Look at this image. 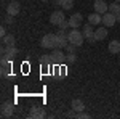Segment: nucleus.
I'll return each mask as SVG.
<instances>
[{"label": "nucleus", "mask_w": 120, "mask_h": 119, "mask_svg": "<svg viewBox=\"0 0 120 119\" xmlns=\"http://www.w3.org/2000/svg\"><path fill=\"white\" fill-rule=\"evenodd\" d=\"M94 37H96V40H102V39H106V37H107V28L102 26V28L96 29V31H94Z\"/></svg>", "instance_id": "nucleus-16"}, {"label": "nucleus", "mask_w": 120, "mask_h": 119, "mask_svg": "<svg viewBox=\"0 0 120 119\" xmlns=\"http://www.w3.org/2000/svg\"><path fill=\"white\" fill-rule=\"evenodd\" d=\"M109 52L111 53H120V42L119 40H111V44H109Z\"/></svg>", "instance_id": "nucleus-18"}, {"label": "nucleus", "mask_w": 120, "mask_h": 119, "mask_svg": "<svg viewBox=\"0 0 120 119\" xmlns=\"http://www.w3.org/2000/svg\"><path fill=\"white\" fill-rule=\"evenodd\" d=\"M72 110H75L77 113H80V111L85 110V103H83L80 98H75V100H72Z\"/></svg>", "instance_id": "nucleus-17"}, {"label": "nucleus", "mask_w": 120, "mask_h": 119, "mask_svg": "<svg viewBox=\"0 0 120 119\" xmlns=\"http://www.w3.org/2000/svg\"><path fill=\"white\" fill-rule=\"evenodd\" d=\"M51 58H53L55 61H58V63L66 61V55L61 52V48H53V52H51Z\"/></svg>", "instance_id": "nucleus-12"}, {"label": "nucleus", "mask_w": 120, "mask_h": 119, "mask_svg": "<svg viewBox=\"0 0 120 119\" xmlns=\"http://www.w3.org/2000/svg\"><path fill=\"white\" fill-rule=\"evenodd\" d=\"M115 18H117V23H120V13H119V15H115Z\"/></svg>", "instance_id": "nucleus-30"}, {"label": "nucleus", "mask_w": 120, "mask_h": 119, "mask_svg": "<svg viewBox=\"0 0 120 119\" xmlns=\"http://www.w3.org/2000/svg\"><path fill=\"white\" fill-rule=\"evenodd\" d=\"M88 23L90 24H99V23H102V15H99V13H91V15H88Z\"/></svg>", "instance_id": "nucleus-13"}, {"label": "nucleus", "mask_w": 120, "mask_h": 119, "mask_svg": "<svg viewBox=\"0 0 120 119\" xmlns=\"http://www.w3.org/2000/svg\"><path fill=\"white\" fill-rule=\"evenodd\" d=\"M2 77H5V76H8L10 69H11V61H10V58L7 56H2Z\"/></svg>", "instance_id": "nucleus-10"}, {"label": "nucleus", "mask_w": 120, "mask_h": 119, "mask_svg": "<svg viewBox=\"0 0 120 119\" xmlns=\"http://www.w3.org/2000/svg\"><path fill=\"white\" fill-rule=\"evenodd\" d=\"M66 61H67V63H75V61H77V55H75V53H67V55H66Z\"/></svg>", "instance_id": "nucleus-22"}, {"label": "nucleus", "mask_w": 120, "mask_h": 119, "mask_svg": "<svg viewBox=\"0 0 120 119\" xmlns=\"http://www.w3.org/2000/svg\"><path fill=\"white\" fill-rule=\"evenodd\" d=\"M56 36H58V48H66L67 44H69V40H67V34L61 29Z\"/></svg>", "instance_id": "nucleus-9"}, {"label": "nucleus", "mask_w": 120, "mask_h": 119, "mask_svg": "<svg viewBox=\"0 0 120 119\" xmlns=\"http://www.w3.org/2000/svg\"><path fill=\"white\" fill-rule=\"evenodd\" d=\"M58 26H59V29L66 31L67 28H71V26H69V19H63V21H59V24H58Z\"/></svg>", "instance_id": "nucleus-23"}, {"label": "nucleus", "mask_w": 120, "mask_h": 119, "mask_svg": "<svg viewBox=\"0 0 120 119\" xmlns=\"http://www.w3.org/2000/svg\"><path fill=\"white\" fill-rule=\"evenodd\" d=\"M115 23H117V18H115L114 13L107 11V13L102 15V26H106V28H112Z\"/></svg>", "instance_id": "nucleus-3"}, {"label": "nucleus", "mask_w": 120, "mask_h": 119, "mask_svg": "<svg viewBox=\"0 0 120 119\" xmlns=\"http://www.w3.org/2000/svg\"><path fill=\"white\" fill-rule=\"evenodd\" d=\"M83 37H85V39H90V37H93L94 36V29H93V24H90V23H88V24H85V26H83Z\"/></svg>", "instance_id": "nucleus-15"}, {"label": "nucleus", "mask_w": 120, "mask_h": 119, "mask_svg": "<svg viewBox=\"0 0 120 119\" xmlns=\"http://www.w3.org/2000/svg\"><path fill=\"white\" fill-rule=\"evenodd\" d=\"M42 2H50V0H42Z\"/></svg>", "instance_id": "nucleus-31"}, {"label": "nucleus", "mask_w": 120, "mask_h": 119, "mask_svg": "<svg viewBox=\"0 0 120 119\" xmlns=\"http://www.w3.org/2000/svg\"><path fill=\"white\" fill-rule=\"evenodd\" d=\"M115 2H120V0H115Z\"/></svg>", "instance_id": "nucleus-32"}, {"label": "nucleus", "mask_w": 120, "mask_h": 119, "mask_svg": "<svg viewBox=\"0 0 120 119\" xmlns=\"http://www.w3.org/2000/svg\"><path fill=\"white\" fill-rule=\"evenodd\" d=\"M75 47H77V45H74V44H67L66 52H67V53H75Z\"/></svg>", "instance_id": "nucleus-26"}, {"label": "nucleus", "mask_w": 120, "mask_h": 119, "mask_svg": "<svg viewBox=\"0 0 120 119\" xmlns=\"http://www.w3.org/2000/svg\"><path fill=\"white\" fill-rule=\"evenodd\" d=\"M19 10H21V5H19V2L13 0V2H10L8 7H7V13H8V15H11V16H16V15L19 13Z\"/></svg>", "instance_id": "nucleus-7"}, {"label": "nucleus", "mask_w": 120, "mask_h": 119, "mask_svg": "<svg viewBox=\"0 0 120 119\" xmlns=\"http://www.w3.org/2000/svg\"><path fill=\"white\" fill-rule=\"evenodd\" d=\"M46 116V113L43 108H40V106H32L30 108V113H29V118H35V119H42V118H45Z\"/></svg>", "instance_id": "nucleus-6"}, {"label": "nucleus", "mask_w": 120, "mask_h": 119, "mask_svg": "<svg viewBox=\"0 0 120 119\" xmlns=\"http://www.w3.org/2000/svg\"><path fill=\"white\" fill-rule=\"evenodd\" d=\"M82 19H83V16L80 15V13H74V15L69 18V26H71L72 29L80 28V26H82Z\"/></svg>", "instance_id": "nucleus-5"}, {"label": "nucleus", "mask_w": 120, "mask_h": 119, "mask_svg": "<svg viewBox=\"0 0 120 119\" xmlns=\"http://www.w3.org/2000/svg\"><path fill=\"white\" fill-rule=\"evenodd\" d=\"M40 45L43 47V48H51V50L58 48V36L56 34H46V36H43Z\"/></svg>", "instance_id": "nucleus-2"}, {"label": "nucleus", "mask_w": 120, "mask_h": 119, "mask_svg": "<svg viewBox=\"0 0 120 119\" xmlns=\"http://www.w3.org/2000/svg\"><path fill=\"white\" fill-rule=\"evenodd\" d=\"M51 63V55H42L40 56V64L43 66V68H48Z\"/></svg>", "instance_id": "nucleus-20"}, {"label": "nucleus", "mask_w": 120, "mask_h": 119, "mask_svg": "<svg viewBox=\"0 0 120 119\" xmlns=\"http://www.w3.org/2000/svg\"><path fill=\"white\" fill-rule=\"evenodd\" d=\"M93 7H94V11L99 13V15H104V13L109 11V5H107L104 0H96V2L93 3Z\"/></svg>", "instance_id": "nucleus-4"}, {"label": "nucleus", "mask_w": 120, "mask_h": 119, "mask_svg": "<svg viewBox=\"0 0 120 119\" xmlns=\"http://www.w3.org/2000/svg\"><path fill=\"white\" fill-rule=\"evenodd\" d=\"M0 113H2V118H10V116H13V105H11V103H8V101L2 103Z\"/></svg>", "instance_id": "nucleus-8"}, {"label": "nucleus", "mask_w": 120, "mask_h": 119, "mask_svg": "<svg viewBox=\"0 0 120 119\" xmlns=\"http://www.w3.org/2000/svg\"><path fill=\"white\" fill-rule=\"evenodd\" d=\"M2 42H3V45H7V47H15L16 45V39H15L13 34H7V36L2 39Z\"/></svg>", "instance_id": "nucleus-14"}, {"label": "nucleus", "mask_w": 120, "mask_h": 119, "mask_svg": "<svg viewBox=\"0 0 120 119\" xmlns=\"http://www.w3.org/2000/svg\"><path fill=\"white\" fill-rule=\"evenodd\" d=\"M109 11L114 13V15H119L120 13V3L119 2H114L112 5H109Z\"/></svg>", "instance_id": "nucleus-21"}, {"label": "nucleus", "mask_w": 120, "mask_h": 119, "mask_svg": "<svg viewBox=\"0 0 120 119\" xmlns=\"http://www.w3.org/2000/svg\"><path fill=\"white\" fill-rule=\"evenodd\" d=\"M67 40H69V44H74V45L80 47V45H83L85 37H83V32L77 31V29H72V31H69V34H67Z\"/></svg>", "instance_id": "nucleus-1"}, {"label": "nucleus", "mask_w": 120, "mask_h": 119, "mask_svg": "<svg viewBox=\"0 0 120 119\" xmlns=\"http://www.w3.org/2000/svg\"><path fill=\"white\" fill-rule=\"evenodd\" d=\"M5 23H10V24L13 23V18H11V15H8V18H5Z\"/></svg>", "instance_id": "nucleus-28"}, {"label": "nucleus", "mask_w": 120, "mask_h": 119, "mask_svg": "<svg viewBox=\"0 0 120 119\" xmlns=\"http://www.w3.org/2000/svg\"><path fill=\"white\" fill-rule=\"evenodd\" d=\"M16 53H18V48H16V47H7V53H5L3 56H7V58L11 60V58L16 56Z\"/></svg>", "instance_id": "nucleus-19"}, {"label": "nucleus", "mask_w": 120, "mask_h": 119, "mask_svg": "<svg viewBox=\"0 0 120 119\" xmlns=\"http://www.w3.org/2000/svg\"><path fill=\"white\" fill-rule=\"evenodd\" d=\"M72 5H74V0H66L61 7H63L64 10H71V8H72Z\"/></svg>", "instance_id": "nucleus-25"}, {"label": "nucleus", "mask_w": 120, "mask_h": 119, "mask_svg": "<svg viewBox=\"0 0 120 119\" xmlns=\"http://www.w3.org/2000/svg\"><path fill=\"white\" fill-rule=\"evenodd\" d=\"M64 19V13L61 11V10H56L51 13V16H50V23L51 24H59V21H63Z\"/></svg>", "instance_id": "nucleus-11"}, {"label": "nucleus", "mask_w": 120, "mask_h": 119, "mask_svg": "<svg viewBox=\"0 0 120 119\" xmlns=\"http://www.w3.org/2000/svg\"><path fill=\"white\" fill-rule=\"evenodd\" d=\"M77 119H90L91 116L88 114V113H85V111H80V113H77V116H75Z\"/></svg>", "instance_id": "nucleus-24"}, {"label": "nucleus", "mask_w": 120, "mask_h": 119, "mask_svg": "<svg viewBox=\"0 0 120 119\" xmlns=\"http://www.w3.org/2000/svg\"><path fill=\"white\" fill-rule=\"evenodd\" d=\"M0 36H2V39L7 36V29H5V26H2V28H0Z\"/></svg>", "instance_id": "nucleus-27"}, {"label": "nucleus", "mask_w": 120, "mask_h": 119, "mask_svg": "<svg viewBox=\"0 0 120 119\" xmlns=\"http://www.w3.org/2000/svg\"><path fill=\"white\" fill-rule=\"evenodd\" d=\"M66 0H55V5H63Z\"/></svg>", "instance_id": "nucleus-29"}]
</instances>
